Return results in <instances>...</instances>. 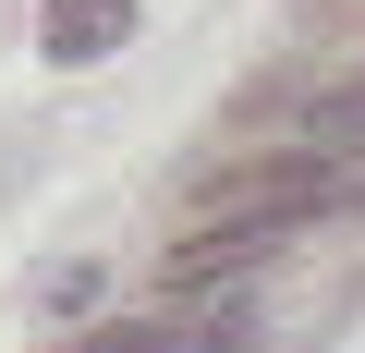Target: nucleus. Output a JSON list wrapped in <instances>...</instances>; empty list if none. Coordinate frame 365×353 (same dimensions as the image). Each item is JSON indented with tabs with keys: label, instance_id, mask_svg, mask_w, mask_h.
Listing matches in <instances>:
<instances>
[{
	"label": "nucleus",
	"instance_id": "nucleus-2",
	"mask_svg": "<svg viewBox=\"0 0 365 353\" xmlns=\"http://www.w3.org/2000/svg\"><path fill=\"white\" fill-rule=\"evenodd\" d=\"M134 37V0H49V13H37V49L61 61V73H86V61H110Z\"/></svg>",
	"mask_w": 365,
	"mask_h": 353
},
{
	"label": "nucleus",
	"instance_id": "nucleus-3",
	"mask_svg": "<svg viewBox=\"0 0 365 353\" xmlns=\"http://www.w3.org/2000/svg\"><path fill=\"white\" fill-rule=\"evenodd\" d=\"M244 317H195V329H170V317H134V329H86L73 353H232Z\"/></svg>",
	"mask_w": 365,
	"mask_h": 353
},
{
	"label": "nucleus",
	"instance_id": "nucleus-4",
	"mask_svg": "<svg viewBox=\"0 0 365 353\" xmlns=\"http://www.w3.org/2000/svg\"><path fill=\"white\" fill-rule=\"evenodd\" d=\"M304 146H317V158H329V146H365V86H353V98H317V110H304Z\"/></svg>",
	"mask_w": 365,
	"mask_h": 353
},
{
	"label": "nucleus",
	"instance_id": "nucleus-1",
	"mask_svg": "<svg viewBox=\"0 0 365 353\" xmlns=\"http://www.w3.org/2000/svg\"><path fill=\"white\" fill-rule=\"evenodd\" d=\"M353 183H365V158H317V146H292V158H244V170H220V183L195 195V220H182V268L256 256V244H280V232L329 220Z\"/></svg>",
	"mask_w": 365,
	"mask_h": 353
}]
</instances>
